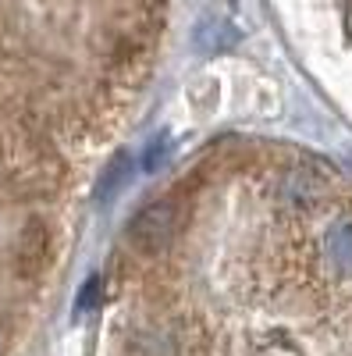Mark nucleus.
Wrapping results in <instances>:
<instances>
[{
    "mask_svg": "<svg viewBox=\"0 0 352 356\" xmlns=\"http://www.w3.org/2000/svg\"><path fill=\"white\" fill-rule=\"evenodd\" d=\"M174 228H178V207H174L171 200L146 203L128 225V243L139 253H160L171 243Z\"/></svg>",
    "mask_w": 352,
    "mask_h": 356,
    "instance_id": "nucleus-1",
    "label": "nucleus"
},
{
    "mask_svg": "<svg viewBox=\"0 0 352 356\" xmlns=\"http://www.w3.org/2000/svg\"><path fill=\"white\" fill-rule=\"evenodd\" d=\"M235 43H239V29H235L231 22H224V18L199 22L196 33H192V47H196L199 54H207V57L224 54V50H231Z\"/></svg>",
    "mask_w": 352,
    "mask_h": 356,
    "instance_id": "nucleus-2",
    "label": "nucleus"
},
{
    "mask_svg": "<svg viewBox=\"0 0 352 356\" xmlns=\"http://www.w3.org/2000/svg\"><path fill=\"white\" fill-rule=\"evenodd\" d=\"M328 260L335 264V271L352 278V218H342L328 232Z\"/></svg>",
    "mask_w": 352,
    "mask_h": 356,
    "instance_id": "nucleus-3",
    "label": "nucleus"
},
{
    "mask_svg": "<svg viewBox=\"0 0 352 356\" xmlns=\"http://www.w3.org/2000/svg\"><path fill=\"white\" fill-rule=\"evenodd\" d=\"M128 178H132V154L121 150V154H114V157H110V164H107V171H103V182H100L97 196H100L103 203H110L117 193L128 186Z\"/></svg>",
    "mask_w": 352,
    "mask_h": 356,
    "instance_id": "nucleus-4",
    "label": "nucleus"
},
{
    "mask_svg": "<svg viewBox=\"0 0 352 356\" xmlns=\"http://www.w3.org/2000/svg\"><path fill=\"white\" fill-rule=\"evenodd\" d=\"M97 303H100V278L93 275L90 282L82 285V292H78V303H75V314H78V317H82V314H90V310H93Z\"/></svg>",
    "mask_w": 352,
    "mask_h": 356,
    "instance_id": "nucleus-5",
    "label": "nucleus"
},
{
    "mask_svg": "<svg viewBox=\"0 0 352 356\" xmlns=\"http://www.w3.org/2000/svg\"><path fill=\"white\" fill-rule=\"evenodd\" d=\"M164 157H167V143L164 139H153L150 146H146V161H142V171H157L160 164H164Z\"/></svg>",
    "mask_w": 352,
    "mask_h": 356,
    "instance_id": "nucleus-6",
    "label": "nucleus"
}]
</instances>
